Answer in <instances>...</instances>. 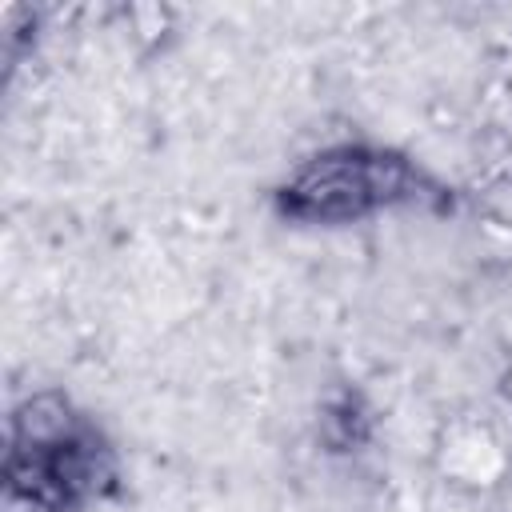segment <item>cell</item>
<instances>
[{
  "instance_id": "cell-1",
  "label": "cell",
  "mask_w": 512,
  "mask_h": 512,
  "mask_svg": "<svg viewBox=\"0 0 512 512\" xmlns=\"http://www.w3.org/2000/svg\"><path fill=\"white\" fill-rule=\"evenodd\" d=\"M412 172L400 156L336 148L316 156L284 188V212L300 220H356L408 192Z\"/></svg>"
}]
</instances>
